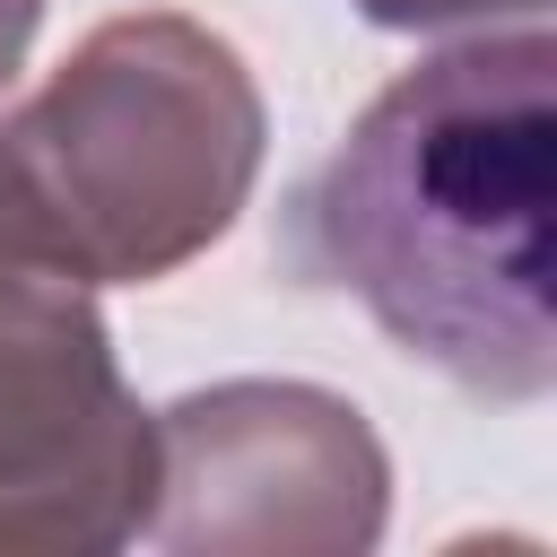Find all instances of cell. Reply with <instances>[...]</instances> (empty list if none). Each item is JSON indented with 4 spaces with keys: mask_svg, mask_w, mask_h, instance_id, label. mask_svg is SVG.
<instances>
[{
    "mask_svg": "<svg viewBox=\"0 0 557 557\" xmlns=\"http://www.w3.org/2000/svg\"><path fill=\"white\" fill-rule=\"evenodd\" d=\"M548 78V26L400 70L287 218L305 278L348 287L392 348L479 400H540L557 383Z\"/></svg>",
    "mask_w": 557,
    "mask_h": 557,
    "instance_id": "obj_1",
    "label": "cell"
},
{
    "mask_svg": "<svg viewBox=\"0 0 557 557\" xmlns=\"http://www.w3.org/2000/svg\"><path fill=\"white\" fill-rule=\"evenodd\" d=\"M61 252L96 287H148L209 252L261 174V87L226 35L174 9L104 17L0 131Z\"/></svg>",
    "mask_w": 557,
    "mask_h": 557,
    "instance_id": "obj_2",
    "label": "cell"
},
{
    "mask_svg": "<svg viewBox=\"0 0 557 557\" xmlns=\"http://www.w3.org/2000/svg\"><path fill=\"white\" fill-rule=\"evenodd\" d=\"M157 513V418L113 366L96 278L0 148V557H104Z\"/></svg>",
    "mask_w": 557,
    "mask_h": 557,
    "instance_id": "obj_3",
    "label": "cell"
},
{
    "mask_svg": "<svg viewBox=\"0 0 557 557\" xmlns=\"http://www.w3.org/2000/svg\"><path fill=\"white\" fill-rule=\"evenodd\" d=\"M383 513L392 461L322 383H209L157 418L148 540L183 557H357Z\"/></svg>",
    "mask_w": 557,
    "mask_h": 557,
    "instance_id": "obj_4",
    "label": "cell"
},
{
    "mask_svg": "<svg viewBox=\"0 0 557 557\" xmlns=\"http://www.w3.org/2000/svg\"><path fill=\"white\" fill-rule=\"evenodd\" d=\"M392 35H435V26H496V17H540L548 0H357Z\"/></svg>",
    "mask_w": 557,
    "mask_h": 557,
    "instance_id": "obj_5",
    "label": "cell"
},
{
    "mask_svg": "<svg viewBox=\"0 0 557 557\" xmlns=\"http://www.w3.org/2000/svg\"><path fill=\"white\" fill-rule=\"evenodd\" d=\"M35 17H44V0H0V87L17 78V61L35 44Z\"/></svg>",
    "mask_w": 557,
    "mask_h": 557,
    "instance_id": "obj_6",
    "label": "cell"
}]
</instances>
